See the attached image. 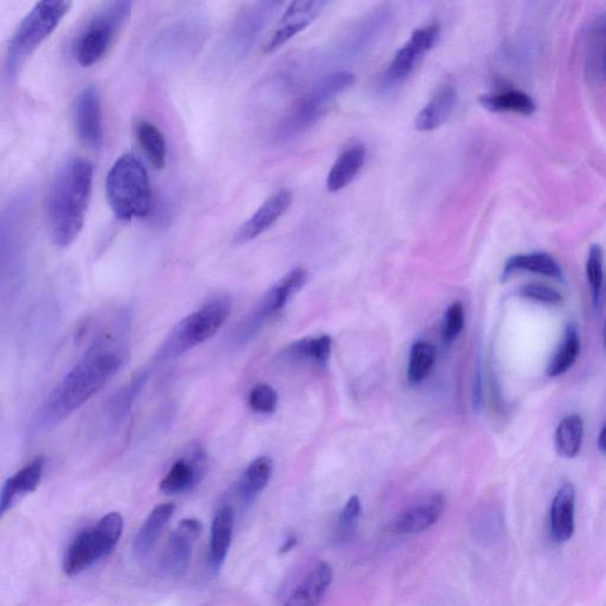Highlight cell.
Listing matches in <instances>:
<instances>
[{
    "mask_svg": "<svg viewBox=\"0 0 606 606\" xmlns=\"http://www.w3.org/2000/svg\"><path fill=\"white\" fill-rule=\"evenodd\" d=\"M125 345L114 334L94 342L76 366L53 387L38 415L40 425L55 424L83 407L125 362Z\"/></svg>",
    "mask_w": 606,
    "mask_h": 606,
    "instance_id": "cell-1",
    "label": "cell"
},
{
    "mask_svg": "<svg viewBox=\"0 0 606 606\" xmlns=\"http://www.w3.org/2000/svg\"><path fill=\"white\" fill-rule=\"evenodd\" d=\"M92 166L72 157L63 161L49 187L46 215L49 236L59 248H69L83 232L90 203Z\"/></svg>",
    "mask_w": 606,
    "mask_h": 606,
    "instance_id": "cell-2",
    "label": "cell"
},
{
    "mask_svg": "<svg viewBox=\"0 0 606 606\" xmlns=\"http://www.w3.org/2000/svg\"><path fill=\"white\" fill-rule=\"evenodd\" d=\"M108 203L120 221L145 219L151 211L150 177L141 161L133 154L120 157L108 172Z\"/></svg>",
    "mask_w": 606,
    "mask_h": 606,
    "instance_id": "cell-3",
    "label": "cell"
},
{
    "mask_svg": "<svg viewBox=\"0 0 606 606\" xmlns=\"http://www.w3.org/2000/svg\"><path fill=\"white\" fill-rule=\"evenodd\" d=\"M233 302L227 295L214 296L198 311L185 317L173 327L158 349L156 361L176 359L197 345L211 339L232 313Z\"/></svg>",
    "mask_w": 606,
    "mask_h": 606,
    "instance_id": "cell-4",
    "label": "cell"
},
{
    "mask_svg": "<svg viewBox=\"0 0 606 606\" xmlns=\"http://www.w3.org/2000/svg\"><path fill=\"white\" fill-rule=\"evenodd\" d=\"M133 3L126 0L103 4L86 23L73 46V55L81 66L100 62L110 51L128 23Z\"/></svg>",
    "mask_w": 606,
    "mask_h": 606,
    "instance_id": "cell-5",
    "label": "cell"
},
{
    "mask_svg": "<svg viewBox=\"0 0 606 606\" xmlns=\"http://www.w3.org/2000/svg\"><path fill=\"white\" fill-rule=\"evenodd\" d=\"M71 7V2H48L46 0L33 8L10 40L7 55L9 78L16 77L23 64L28 61L36 49L57 30Z\"/></svg>",
    "mask_w": 606,
    "mask_h": 606,
    "instance_id": "cell-6",
    "label": "cell"
},
{
    "mask_svg": "<svg viewBox=\"0 0 606 606\" xmlns=\"http://www.w3.org/2000/svg\"><path fill=\"white\" fill-rule=\"evenodd\" d=\"M124 530V519L116 511L103 517L96 528L79 533L65 552V574L77 576L110 556Z\"/></svg>",
    "mask_w": 606,
    "mask_h": 606,
    "instance_id": "cell-7",
    "label": "cell"
},
{
    "mask_svg": "<svg viewBox=\"0 0 606 606\" xmlns=\"http://www.w3.org/2000/svg\"><path fill=\"white\" fill-rule=\"evenodd\" d=\"M355 75L349 72H336L322 78L320 83L295 104L292 113L281 127V136L292 138L313 126L325 113L330 103L339 94L351 87Z\"/></svg>",
    "mask_w": 606,
    "mask_h": 606,
    "instance_id": "cell-8",
    "label": "cell"
},
{
    "mask_svg": "<svg viewBox=\"0 0 606 606\" xmlns=\"http://www.w3.org/2000/svg\"><path fill=\"white\" fill-rule=\"evenodd\" d=\"M307 273L304 268H295L287 275L276 282L269 289L253 311L242 321L236 330V343L244 344L250 341L255 333L263 326V323L281 311L288 301L298 294L305 286Z\"/></svg>",
    "mask_w": 606,
    "mask_h": 606,
    "instance_id": "cell-9",
    "label": "cell"
},
{
    "mask_svg": "<svg viewBox=\"0 0 606 606\" xmlns=\"http://www.w3.org/2000/svg\"><path fill=\"white\" fill-rule=\"evenodd\" d=\"M438 36L440 28L436 24L425 25L415 30L408 42L397 51L389 63L384 76L385 83L394 86L408 78L426 53L435 47Z\"/></svg>",
    "mask_w": 606,
    "mask_h": 606,
    "instance_id": "cell-10",
    "label": "cell"
},
{
    "mask_svg": "<svg viewBox=\"0 0 606 606\" xmlns=\"http://www.w3.org/2000/svg\"><path fill=\"white\" fill-rule=\"evenodd\" d=\"M203 531L197 519H184L172 532L159 560L160 571L168 576L182 574L190 564L194 546Z\"/></svg>",
    "mask_w": 606,
    "mask_h": 606,
    "instance_id": "cell-11",
    "label": "cell"
},
{
    "mask_svg": "<svg viewBox=\"0 0 606 606\" xmlns=\"http://www.w3.org/2000/svg\"><path fill=\"white\" fill-rule=\"evenodd\" d=\"M327 4L321 0H296L290 3L273 35L267 40L264 51L273 52L285 46L293 37L311 25Z\"/></svg>",
    "mask_w": 606,
    "mask_h": 606,
    "instance_id": "cell-12",
    "label": "cell"
},
{
    "mask_svg": "<svg viewBox=\"0 0 606 606\" xmlns=\"http://www.w3.org/2000/svg\"><path fill=\"white\" fill-rule=\"evenodd\" d=\"M74 123L79 140L92 150H99L103 129L100 94L96 87L89 86L78 94L74 106Z\"/></svg>",
    "mask_w": 606,
    "mask_h": 606,
    "instance_id": "cell-13",
    "label": "cell"
},
{
    "mask_svg": "<svg viewBox=\"0 0 606 606\" xmlns=\"http://www.w3.org/2000/svg\"><path fill=\"white\" fill-rule=\"evenodd\" d=\"M293 196L281 190L269 197L251 218L239 227L235 236L237 245H245L271 228L290 208Z\"/></svg>",
    "mask_w": 606,
    "mask_h": 606,
    "instance_id": "cell-14",
    "label": "cell"
},
{
    "mask_svg": "<svg viewBox=\"0 0 606 606\" xmlns=\"http://www.w3.org/2000/svg\"><path fill=\"white\" fill-rule=\"evenodd\" d=\"M206 473V455L195 449L173 463L160 482V491L166 495H180L191 491Z\"/></svg>",
    "mask_w": 606,
    "mask_h": 606,
    "instance_id": "cell-15",
    "label": "cell"
},
{
    "mask_svg": "<svg viewBox=\"0 0 606 606\" xmlns=\"http://www.w3.org/2000/svg\"><path fill=\"white\" fill-rule=\"evenodd\" d=\"M446 499L442 494H434L422 503L404 510L394 522V531L399 534H412L433 527L446 509Z\"/></svg>",
    "mask_w": 606,
    "mask_h": 606,
    "instance_id": "cell-16",
    "label": "cell"
},
{
    "mask_svg": "<svg viewBox=\"0 0 606 606\" xmlns=\"http://www.w3.org/2000/svg\"><path fill=\"white\" fill-rule=\"evenodd\" d=\"M332 581V568L320 562L293 589L282 606H321Z\"/></svg>",
    "mask_w": 606,
    "mask_h": 606,
    "instance_id": "cell-17",
    "label": "cell"
},
{
    "mask_svg": "<svg viewBox=\"0 0 606 606\" xmlns=\"http://www.w3.org/2000/svg\"><path fill=\"white\" fill-rule=\"evenodd\" d=\"M45 465V457H36L28 466H25L15 475L5 481L2 494H0V515L2 517L22 497L37 490L38 484L44 478Z\"/></svg>",
    "mask_w": 606,
    "mask_h": 606,
    "instance_id": "cell-18",
    "label": "cell"
},
{
    "mask_svg": "<svg viewBox=\"0 0 606 606\" xmlns=\"http://www.w3.org/2000/svg\"><path fill=\"white\" fill-rule=\"evenodd\" d=\"M576 491L571 483H565L552 500L549 529L556 543L570 541L576 530Z\"/></svg>",
    "mask_w": 606,
    "mask_h": 606,
    "instance_id": "cell-19",
    "label": "cell"
},
{
    "mask_svg": "<svg viewBox=\"0 0 606 606\" xmlns=\"http://www.w3.org/2000/svg\"><path fill=\"white\" fill-rule=\"evenodd\" d=\"M235 514L232 507H223L214 516L211 528L208 565L213 573H218L231 548L234 534Z\"/></svg>",
    "mask_w": 606,
    "mask_h": 606,
    "instance_id": "cell-20",
    "label": "cell"
},
{
    "mask_svg": "<svg viewBox=\"0 0 606 606\" xmlns=\"http://www.w3.org/2000/svg\"><path fill=\"white\" fill-rule=\"evenodd\" d=\"M457 103V92L452 86L440 88L424 106L415 120V127L420 132L440 128L450 119Z\"/></svg>",
    "mask_w": 606,
    "mask_h": 606,
    "instance_id": "cell-21",
    "label": "cell"
},
{
    "mask_svg": "<svg viewBox=\"0 0 606 606\" xmlns=\"http://www.w3.org/2000/svg\"><path fill=\"white\" fill-rule=\"evenodd\" d=\"M176 506L171 503L158 505L147 517L133 543L134 556L144 559L153 549L161 533L166 529Z\"/></svg>",
    "mask_w": 606,
    "mask_h": 606,
    "instance_id": "cell-22",
    "label": "cell"
},
{
    "mask_svg": "<svg viewBox=\"0 0 606 606\" xmlns=\"http://www.w3.org/2000/svg\"><path fill=\"white\" fill-rule=\"evenodd\" d=\"M366 146L354 145L348 147L334 161L326 182L327 190L333 194L344 190L356 180L363 164H366Z\"/></svg>",
    "mask_w": 606,
    "mask_h": 606,
    "instance_id": "cell-23",
    "label": "cell"
},
{
    "mask_svg": "<svg viewBox=\"0 0 606 606\" xmlns=\"http://www.w3.org/2000/svg\"><path fill=\"white\" fill-rule=\"evenodd\" d=\"M528 272L564 282L562 268L556 259L547 252H531L516 255L510 258L504 268L503 279L519 273Z\"/></svg>",
    "mask_w": 606,
    "mask_h": 606,
    "instance_id": "cell-24",
    "label": "cell"
},
{
    "mask_svg": "<svg viewBox=\"0 0 606 606\" xmlns=\"http://www.w3.org/2000/svg\"><path fill=\"white\" fill-rule=\"evenodd\" d=\"M584 438V422L576 413L564 417L556 430L555 446L562 459H574L581 452Z\"/></svg>",
    "mask_w": 606,
    "mask_h": 606,
    "instance_id": "cell-25",
    "label": "cell"
},
{
    "mask_svg": "<svg viewBox=\"0 0 606 606\" xmlns=\"http://www.w3.org/2000/svg\"><path fill=\"white\" fill-rule=\"evenodd\" d=\"M480 104L487 111L494 113H517L532 115L535 112V103L527 92L508 90L488 94L480 98Z\"/></svg>",
    "mask_w": 606,
    "mask_h": 606,
    "instance_id": "cell-26",
    "label": "cell"
},
{
    "mask_svg": "<svg viewBox=\"0 0 606 606\" xmlns=\"http://www.w3.org/2000/svg\"><path fill=\"white\" fill-rule=\"evenodd\" d=\"M579 354H581V338H579L577 326L570 323L565 330L561 344L548 362L546 374L551 379H556V376L567 373L574 366Z\"/></svg>",
    "mask_w": 606,
    "mask_h": 606,
    "instance_id": "cell-27",
    "label": "cell"
},
{
    "mask_svg": "<svg viewBox=\"0 0 606 606\" xmlns=\"http://www.w3.org/2000/svg\"><path fill=\"white\" fill-rule=\"evenodd\" d=\"M273 460L271 457L261 456L253 460L239 482V495L246 503L252 502L271 481L273 474Z\"/></svg>",
    "mask_w": 606,
    "mask_h": 606,
    "instance_id": "cell-28",
    "label": "cell"
},
{
    "mask_svg": "<svg viewBox=\"0 0 606 606\" xmlns=\"http://www.w3.org/2000/svg\"><path fill=\"white\" fill-rule=\"evenodd\" d=\"M138 143L145 156L157 170H164L168 159V147L164 134L148 121H140L136 127Z\"/></svg>",
    "mask_w": 606,
    "mask_h": 606,
    "instance_id": "cell-29",
    "label": "cell"
},
{
    "mask_svg": "<svg viewBox=\"0 0 606 606\" xmlns=\"http://www.w3.org/2000/svg\"><path fill=\"white\" fill-rule=\"evenodd\" d=\"M437 358L436 347L428 342H417L411 347L408 367L410 384H419L434 368Z\"/></svg>",
    "mask_w": 606,
    "mask_h": 606,
    "instance_id": "cell-30",
    "label": "cell"
},
{
    "mask_svg": "<svg viewBox=\"0 0 606 606\" xmlns=\"http://www.w3.org/2000/svg\"><path fill=\"white\" fill-rule=\"evenodd\" d=\"M147 373H141L137 375L128 385L121 388L112 400L108 403L107 415L110 419L111 425H118L121 420L125 419V416L129 412L132 407V401L138 396L141 387L145 385Z\"/></svg>",
    "mask_w": 606,
    "mask_h": 606,
    "instance_id": "cell-31",
    "label": "cell"
},
{
    "mask_svg": "<svg viewBox=\"0 0 606 606\" xmlns=\"http://www.w3.org/2000/svg\"><path fill=\"white\" fill-rule=\"evenodd\" d=\"M586 276L592 295V304L598 307L601 301L604 274H603V249L599 245L591 246L586 260Z\"/></svg>",
    "mask_w": 606,
    "mask_h": 606,
    "instance_id": "cell-32",
    "label": "cell"
},
{
    "mask_svg": "<svg viewBox=\"0 0 606 606\" xmlns=\"http://www.w3.org/2000/svg\"><path fill=\"white\" fill-rule=\"evenodd\" d=\"M332 351V339L329 335H321L319 338H306L292 347V353L296 356L313 359L319 363H326Z\"/></svg>",
    "mask_w": 606,
    "mask_h": 606,
    "instance_id": "cell-33",
    "label": "cell"
},
{
    "mask_svg": "<svg viewBox=\"0 0 606 606\" xmlns=\"http://www.w3.org/2000/svg\"><path fill=\"white\" fill-rule=\"evenodd\" d=\"M248 401L255 412L271 415L277 408L279 396L272 386L259 384L251 389Z\"/></svg>",
    "mask_w": 606,
    "mask_h": 606,
    "instance_id": "cell-34",
    "label": "cell"
},
{
    "mask_svg": "<svg viewBox=\"0 0 606 606\" xmlns=\"http://www.w3.org/2000/svg\"><path fill=\"white\" fill-rule=\"evenodd\" d=\"M466 316L465 308L461 302H454L447 309L446 319H444L443 336L444 341L452 343L459 336L465 327Z\"/></svg>",
    "mask_w": 606,
    "mask_h": 606,
    "instance_id": "cell-35",
    "label": "cell"
},
{
    "mask_svg": "<svg viewBox=\"0 0 606 606\" xmlns=\"http://www.w3.org/2000/svg\"><path fill=\"white\" fill-rule=\"evenodd\" d=\"M522 298L542 302L546 305H559L562 302V295L555 288L542 284H530L520 288Z\"/></svg>",
    "mask_w": 606,
    "mask_h": 606,
    "instance_id": "cell-36",
    "label": "cell"
},
{
    "mask_svg": "<svg viewBox=\"0 0 606 606\" xmlns=\"http://www.w3.org/2000/svg\"><path fill=\"white\" fill-rule=\"evenodd\" d=\"M361 515V503L358 496H353L349 499L341 514V528L343 532H348L355 528L356 522L358 521Z\"/></svg>",
    "mask_w": 606,
    "mask_h": 606,
    "instance_id": "cell-37",
    "label": "cell"
},
{
    "mask_svg": "<svg viewBox=\"0 0 606 606\" xmlns=\"http://www.w3.org/2000/svg\"><path fill=\"white\" fill-rule=\"evenodd\" d=\"M296 544H298V541H296L295 536L288 537L285 544L282 545V547L280 548V554H288V552L292 551L296 546Z\"/></svg>",
    "mask_w": 606,
    "mask_h": 606,
    "instance_id": "cell-38",
    "label": "cell"
},
{
    "mask_svg": "<svg viewBox=\"0 0 606 606\" xmlns=\"http://www.w3.org/2000/svg\"><path fill=\"white\" fill-rule=\"evenodd\" d=\"M598 447L604 454H606V423L603 426L598 437Z\"/></svg>",
    "mask_w": 606,
    "mask_h": 606,
    "instance_id": "cell-39",
    "label": "cell"
},
{
    "mask_svg": "<svg viewBox=\"0 0 606 606\" xmlns=\"http://www.w3.org/2000/svg\"><path fill=\"white\" fill-rule=\"evenodd\" d=\"M604 342H605V347H606V323H605V331H604Z\"/></svg>",
    "mask_w": 606,
    "mask_h": 606,
    "instance_id": "cell-40",
    "label": "cell"
}]
</instances>
